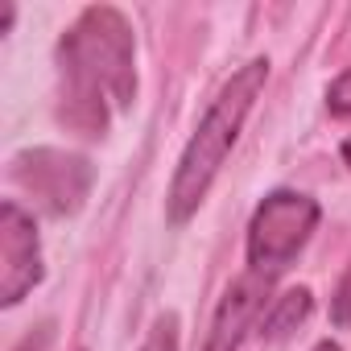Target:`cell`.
I'll return each mask as SVG.
<instances>
[{"label":"cell","instance_id":"cell-1","mask_svg":"<svg viewBox=\"0 0 351 351\" xmlns=\"http://www.w3.org/2000/svg\"><path fill=\"white\" fill-rule=\"evenodd\" d=\"M58 120L79 136H104L112 108L136 104V38L120 9L91 5L58 38Z\"/></svg>","mask_w":351,"mask_h":351},{"label":"cell","instance_id":"cell-2","mask_svg":"<svg viewBox=\"0 0 351 351\" xmlns=\"http://www.w3.org/2000/svg\"><path fill=\"white\" fill-rule=\"evenodd\" d=\"M265 83H269V58H248L244 66L232 71V79L219 87V95L203 112L199 128L191 132V141L178 157V169H173V182L165 195V219L173 228H186L195 219V211L207 203L223 161L232 157V149L248 124V112L256 108V99L265 91Z\"/></svg>","mask_w":351,"mask_h":351},{"label":"cell","instance_id":"cell-3","mask_svg":"<svg viewBox=\"0 0 351 351\" xmlns=\"http://www.w3.org/2000/svg\"><path fill=\"white\" fill-rule=\"evenodd\" d=\"M322 219L318 199L302 195V191H273L256 203L252 219H248V240H244V256H248V273L273 277L285 273L298 252L310 244L314 228Z\"/></svg>","mask_w":351,"mask_h":351},{"label":"cell","instance_id":"cell-4","mask_svg":"<svg viewBox=\"0 0 351 351\" xmlns=\"http://www.w3.org/2000/svg\"><path fill=\"white\" fill-rule=\"evenodd\" d=\"M13 182L34 195V203L50 215H75L91 195V161L66 149H25L13 157Z\"/></svg>","mask_w":351,"mask_h":351},{"label":"cell","instance_id":"cell-5","mask_svg":"<svg viewBox=\"0 0 351 351\" xmlns=\"http://www.w3.org/2000/svg\"><path fill=\"white\" fill-rule=\"evenodd\" d=\"M46 269H42V236H38V219L5 199L0 203V306L13 310L21 306L34 285H42Z\"/></svg>","mask_w":351,"mask_h":351},{"label":"cell","instance_id":"cell-6","mask_svg":"<svg viewBox=\"0 0 351 351\" xmlns=\"http://www.w3.org/2000/svg\"><path fill=\"white\" fill-rule=\"evenodd\" d=\"M273 293V277H261V273H244L240 281H232L215 306V318H211V330H207V343L203 351H240L256 314L265 310V302Z\"/></svg>","mask_w":351,"mask_h":351},{"label":"cell","instance_id":"cell-7","mask_svg":"<svg viewBox=\"0 0 351 351\" xmlns=\"http://www.w3.org/2000/svg\"><path fill=\"white\" fill-rule=\"evenodd\" d=\"M310 310H314V293L306 289V285H298V289H285L281 298H273L269 302V310H265V318H261V339H269V343H277V339H285L289 330H298L306 318H310Z\"/></svg>","mask_w":351,"mask_h":351},{"label":"cell","instance_id":"cell-8","mask_svg":"<svg viewBox=\"0 0 351 351\" xmlns=\"http://www.w3.org/2000/svg\"><path fill=\"white\" fill-rule=\"evenodd\" d=\"M326 112L339 116V120L351 116V66L339 79H330V87H326Z\"/></svg>","mask_w":351,"mask_h":351},{"label":"cell","instance_id":"cell-9","mask_svg":"<svg viewBox=\"0 0 351 351\" xmlns=\"http://www.w3.org/2000/svg\"><path fill=\"white\" fill-rule=\"evenodd\" d=\"M330 322L351 326V261H347V269H343V277H339V285L330 293Z\"/></svg>","mask_w":351,"mask_h":351},{"label":"cell","instance_id":"cell-10","mask_svg":"<svg viewBox=\"0 0 351 351\" xmlns=\"http://www.w3.org/2000/svg\"><path fill=\"white\" fill-rule=\"evenodd\" d=\"M13 351H50V326H38V330H29Z\"/></svg>","mask_w":351,"mask_h":351},{"label":"cell","instance_id":"cell-11","mask_svg":"<svg viewBox=\"0 0 351 351\" xmlns=\"http://www.w3.org/2000/svg\"><path fill=\"white\" fill-rule=\"evenodd\" d=\"M13 21H17V5H13V0H5V5H0V34H9Z\"/></svg>","mask_w":351,"mask_h":351},{"label":"cell","instance_id":"cell-12","mask_svg":"<svg viewBox=\"0 0 351 351\" xmlns=\"http://www.w3.org/2000/svg\"><path fill=\"white\" fill-rule=\"evenodd\" d=\"M310 351H343V347H339V343H335V339H318V343H314V347H310Z\"/></svg>","mask_w":351,"mask_h":351},{"label":"cell","instance_id":"cell-13","mask_svg":"<svg viewBox=\"0 0 351 351\" xmlns=\"http://www.w3.org/2000/svg\"><path fill=\"white\" fill-rule=\"evenodd\" d=\"M339 157H343V165H347V169H351V136H347V141H343V145H339Z\"/></svg>","mask_w":351,"mask_h":351}]
</instances>
